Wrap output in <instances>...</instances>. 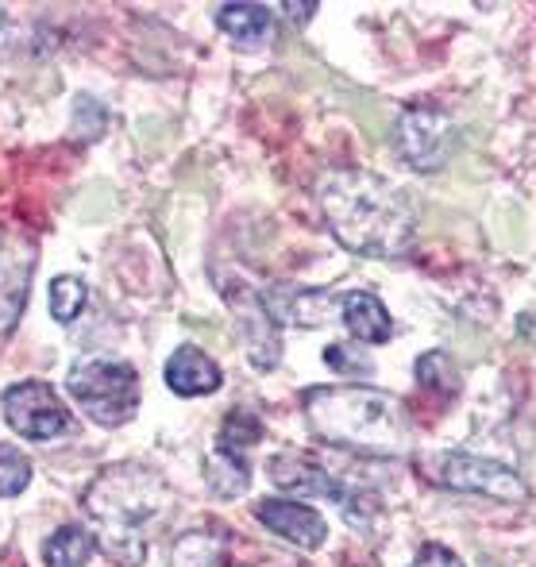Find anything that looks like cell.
<instances>
[{"instance_id":"6da1fadb","label":"cell","mask_w":536,"mask_h":567,"mask_svg":"<svg viewBox=\"0 0 536 567\" xmlns=\"http://www.w3.org/2000/svg\"><path fill=\"white\" fill-rule=\"evenodd\" d=\"M324 225L348 251L394 259L418 236V209L394 182L371 171H328L317 186Z\"/></svg>"},{"instance_id":"7a4b0ae2","label":"cell","mask_w":536,"mask_h":567,"mask_svg":"<svg viewBox=\"0 0 536 567\" xmlns=\"http://www.w3.org/2000/svg\"><path fill=\"white\" fill-rule=\"evenodd\" d=\"M306 417L332 449L363 455H402L413 449V421L386 390L313 386L306 390Z\"/></svg>"},{"instance_id":"3957f363","label":"cell","mask_w":536,"mask_h":567,"mask_svg":"<svg viewBox=\"0 0 536 567\" xmlns=\"http://www.w3.org/2000/svg\"><path fill=\"white\" fill-rule=\"evenodd\" d=\"M166 502V486L158 483L155 471L140 467V463H120L109 467L97 483L85 494V509L97 525H105L109 540H132V529L140 522L158 514V506ZM105 540V548H109Z\"/></svg>"},{"instance_id":"277c9868","label":"cell","mask_w":536,"mask_h":567,"mask_svg":"<svg viewBox=\"0 0 536 567\" xmlns=\"http://www.w3.org/2000/svg\"><path fill=\"white\" fill-rule=\"evenodd\" d=\"M66 386L97 425H124L140 410V374L120 359H85L70 371Z\"/></svg>"},{"instance_id":"5b68a950","label":"cell","mask_w":536,"mask_h":567,"mask_svg":"<svg viewBox=\"0 0 536 567\" xmlns=\"http://www.w3.org/2000/svg\"><path fill=\"white\" fill-rule=\"evenodd\" d=\"M418 467L425 471L432 483L452 486V491L463 494H483V498L506 502V506H517V502H529V486L522 483V475L494 460H483V455L471 452H432L421 455Z\"/></svg>"},{"instance_id":"8992f818","label":"cell","mask_w":536,"mask_h":567,"mask_svg":"<svg viewBox=\"0 0 536 567\" xmlns=\"http://www.w3.org/2000/svg\"><path fill=\"white\" fill-rule=\"evenodd\" d=\"M39 247L28 231L0 225V343L12 337L28 306L31 275H35Z\"/></svg>"},{"instance_id":"52a82bcc","label":"cell","mask_w":536,"mask_h":567,"mask_svg":"<svg viewBox=\"0 0 536 567\" xmlns=\"http://www.w3.org/2000/svg\"><path fill=\"white\" fill-rule=\"evenodd\" d=\"M4 421L28 441H51L70 429V410L47 382H16L4 390Z\"/></svg>"},{"instance_id":"ba28073f","label":"cell","mask_w":536,"mask_h":567,"mask_svg":"<svg viewBox=\"0 0 536 567\" xmlns=\"http://www.w3.org/2000/svg\"><path fill=\"white\" fill-rule=\"evenodd\" d=\"M452 135H455V127L444 113L410 109V113L398 120L394 143H398V155H402L405 163L432 174L447 163V155H452Z\"/></svg>"},{"instance_id":"9c48e42d","label":"cell","mask_w":536,"mask_h":567,"mask_svg":"<svg viewBox=\"0 0 536 567\" xmlns=\"http://www.w3.org/2000/svg\"><path fill=\"white\" fill-rule=\"evenodd\" d=\"M267 471H270V478H275V483L282 486V491H290V494H306V498H332V502H340V506L348 509V517H355V509L371 514V506H374V502H363L359 494H348L340 483H336L332 475H328L321 463L306 460V455H293V452L275 455V460L267 463Z\"/></svg>"},{"instance_id":"30bf717a","label":"cell","mask_w":536,"mask_h":567,"mask_svg":"<svg viewBox=\"0 0 536 567\" xmlns=\"http://www.w3.org/2000/svg\"><path fill=\"white\" fill-rule=\"evenodd\" d=\"M255 517L267 525L270 533H278L282 540L298 548H321L328 537V525L317 509H309L306 502L293 498H262L255 506Z\"/></svg>"},{"instance_id":"8fae6325","label":"cell","mask_w":536,"mask_h":567,"mask_svg":"<svg viewBox=\"0 0 536 567\" xmlns=\"http://www.w3.org/2000/svg\"><path fill=\"white\" fill-rule=\"evenodd\" d=\"M163 374H166V386L178 398H202L220 386V367H216L202 348H194V343H182L171 355Z\"/></svg>"},{"instance_id":"7c38bea8","label":"cell","mask_w":536,"mask_h":567,"mask_svg":"<svg viewBox=\"0 0 536 567\" xmlns=\"http://www.w3.org/2000/svg\"><path fill=\"white\" fill-rule=\"evenodd\" d=\"M216 28L239 47V51H262L275 39V16L267 4H224L216 12Z\"/></svg>"},{"instance_id":"4fadbf2b","label":"cell","mask_w":536,"mask_h":567,"mask_svg":"<svg viewBox=\"0 0 536 567\" xmlns=\"http://www.w3.org/2000/svg\"><path fill=\"white\" fill-rule=\"evenodd\" d=\"M340 321L351 337L363 340V343H386L394 337V321H390L386 306L367 290L340 293Z\"/></svg>"},{"instance_id":"5bb4252c","label":"cell","mask_w":536,"mask_h":567,"mask_svg":"<svg viewBox=\"0 0 536 567\" xmlns=\"http://www.w3.org/2000/svg\"><path fill=\"white\" fill-rule=\"evenodd\" d=\"M93 537L82 529V525H62V529L51 533L43 548L47 567H85L93 560Z\"/></svg>"},{"instance_id":"9a60e30c","label":"cell","mask_w":536,"mask_h":567,"mask_svg":"<svg viewBox=\"0 0 536 567\" xmlns=\"http://www.w3.org/2000/svg\"><path fill=\"white\" fill-rule=\"evenodd\" d=\"M262 441V421L247 410L228 413V421L220 425L216 436V455H228V460H247V449Z\"/></svg>"},{"instance_id":"2e32d148","label":"cell","mask_w":536,"mask_h":567,"mask_svg":"<svg viewBox=\"0 0 536 567\" xmlns=\"http://www.w3.org/2000/svg\"><path fill=\"white\" fill-rule=\"evenodd\" d=\"M85 282L78 275H59L51 282V317L59 324L78 321V313L85 309Z\"/></svg>"},{"instance_id":"e0dca14e","label":"cell","mask_w":536,"mask_h":567,"mask_svg":"<svg viewBox=\"0 0 536 567\" xmlns=\"http://www.w3.org/2000/svg\"><path fill=\"white\" fill-rule=\"evenodd\" d=\"M418 379H421V386L440 390V394H447V398L460 390V374H455V367L447 363V355H440V351H429V355L421 359Z\"/></svg>"},{"instance_id":"ac0fdd59","label":"cell","mask_w":536,"mask_h":567,"mask_svg":"<svg viewBox=\"0 0 536 567\" xmlns=\"http://www.w3.org/2000/svg\"><path fill=\"white\" fill-rule=\"evenodd\" d=\"M31 483V463L8 444H0V498H16Z\"/></svg>"},{"instance_id":"d6986e66","label":"cell","mask_w":536,"mask_h":567,"mask_svg":"<svg viewBox=\"0 0 536 567\" xmlns=\"http://www.w3.org/2000/svg\"><path fill=\"white\" fill-rule=\"evenodd\" d=\"M324 363L332 367V371H340V374H363V379L374 371L371 359H363V351L348 348V343H328V348H324Z\"/></svg>"},{"instance_id":"ffe728a7","label":"cell","mask_w":536,"mask_h":567,"mask_svg":"<svg viewBox=\"0 0 536 567\" xmlns=\"http://www.w3.org/2000/svg\"><path fill=\"white\" fill-rule=\"evenodd\" d=\"M413 567H463V560L444 545H425L418 553V560H413Z\"/></svg>"},{"instance_id":"44dd1931","label":"cell","mask_w":536,"mask_h":567,"mask_svg":"<svg viewBox=\"0 0 536 567\" xmlns=\"http://www.w3.org/2000/svg\"><path fill=\"white\" fill-rule=\"evenodd\" d=\"M286 12H301L298 20H309L306 12H317V4H293V0H290V4H286Z\"/></svg>"}]
</instances>
